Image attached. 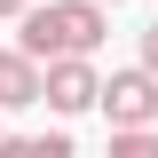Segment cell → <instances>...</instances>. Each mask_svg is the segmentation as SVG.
Listing matches in <instances>:
<instances>
[{
  "label": "cell",
  "mask_w": 158,
  "mask_h": 158,
  "mask_svg": "<svg viewBox=\"0 0 158 158\" xmlns=\"http://www.w3.org/2000/svg\"><path fill=\"white\" fill-rule=\"evenodd\" d=\"M24 8H32V0H0V16H24Z\"/></svg>",
  "instance_id": "52a82bcc"
},
{
  "label": "cell",
  "mask_w": 158,
  "mask_h": 158,
  "mask_svg": "<svg viewBox=\"0 0 158 158\" xmlns=\"http://www.w3.org/2000/svg\"><path fill=\"white\" fill-rule=\"evenodd\" d=\"M111 158H158V127H111Z\"/></svg>",
  "instance_id": "5b68a950"
},
{
  "label": "cell",
  "mask_w": 158,
  "mask_h": 158,
  "mask_svg": "<svg viewBox=\"0 0 158 158\" xmlns=\"http://www.w3.org/2000/svg\"><path fill=\"white\" fill-rule=\"evenodd\" d=\"M103 8H118V0H103Z\"/></svg>",
  "instance_id": "ba28073f"
},
{
  "label": "cell",
  "mask_w": 158,
  "mask_h": 158,
  "mask_svg": "<svg viewBox=\"0 0 158 158\" xmlns=\"http://www.w3.org/2000/svg\"><path fill=\"white\" fill-rule=\"evenodd\" d=\"M95 95H103V79H95V63L87 56H48L40 63V103L48 111H95Z\"/></svg>",
  "instance_id": "7a4b0ae2"
},
{
  "label": "cell",
  "mask_w": 158,
  "mask_h": 158,
  "mask_svg": "<svg viewBox=\"0 0 158 158\" xmlns=\"http://www.w3.org/2000/svg\"><path fill=\"white\" fill-rule=\"evenodd\" d=\"M24 103H40V56L0 48V111H24Z\"/></svg>",
  "instance_id": "277c9868"
},
{
  "label": "cell",
  "mask_w": 158,
  "mask_h": 158,
  "mask_svg": "<svg viewBox=\"0 0 158 158\" xmlns=\"http://www.w3.org/2000/svg\"><path fill=\"white\" fill-rule=\"evenodd\" d=\"M95 103H103V118H111V127H150V118H158V71H150V63L111 71Z\"/></svg>",
  "instance_id": "3957f363"
},
{
  "label": "cell",
  "mask_w": 158,
  "mask_h": 158,
  "mask_svg": "<svg viewBox=\"0 0 158 158\" xmlns=\"http://www.w3.org/2000/svg\"><path fill=\"white\" fill-rule=\"evenodd\" d=\"M142 63L158 71V24H142Z\"/></svg>",
  "instance_id": "8992f818"
},
{
  "label": "cell",
  "mask_w": 158,
  "mask_h": 158,
  "mask_svg": "<svg viewBox=\"0 0 158 158\" xmlns=\"http://www.w3.org/2000/svg\"><path fill=\"white\" fill-rule=\"evenodd\" d=\"M16 24H24V32H16V48H24V56H40V63H48V56H95V48H103V32H111L103 0H48V8L32 0Z\"/></svg>",
  "instance_id": "6da1fadb"
}]
</instances>
